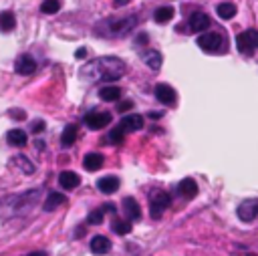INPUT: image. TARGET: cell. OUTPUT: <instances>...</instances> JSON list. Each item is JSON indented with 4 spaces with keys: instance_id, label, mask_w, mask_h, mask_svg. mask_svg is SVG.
<instances>
[{
    "instance_id": "28",
    "label": "cell",
    "mask_w": 258,
    "mask_h": 256,
    "mask_svg": "<svg viewBox=\"0 0 258 256\" xmlns=\"http://www.w3.org/2000/svg\"><path fill=\"white\" fill-rule=\"evenodd\" d=\"M14 163H16V167L20 169V172H25V174H34V165L31 163V160L29 158H25V156H16L14 158Z\"/></svg>"
},
{
    "instance_id": "18",
    "label": "cell",
    "mask_w": 258,
    "mask_h": 256,
    "mask_svg": "<svg viewBox=\"0 0 258 256\" xmlns=\"http://www.w3.org/2000/svg\"><path fill=\"white\" fill-rule=\"evenodd\" d=\"M59 184L64 188V190H75L79 184H81V178L75 174V172H63L59 176Z\"/></svg>"
},
{
    "instance_id": "13",
    "label": "cell",
    "mask_w": 258,
    "mask_h": 256,
    "mask_svg": "<svg viewBox=\"0 0 258 256\" xmlns=\"http://www.w3.org/2000/svg\"><path fill=\"white\" fill-rule=\"evenodd\" d=\"M97 188L99 192H103V194H113V192L119 190V178L115 176H105L97 182Z\"/></svg>"
},
{
    "instance_id": "35",
    "label": "cell",
    "mask_w": 258,
    "mask_h": 256,
    "mask_svg": "<svg viewBox=\"0 0 258 256\" xmlns=\"http://www.w3.org/2000/svg\"><path fill=\"white\" fill-rule=\"evenodd\" d=\"M10 117H12V119H25L27 113H25V111H20V109H12V111H10Z\"/></svg>"
},
{
    "instance_id": "7",
    "label": "cell",
    "mask_w": 258,
    "mask_h": 256,
    "mask_svg": "<svg viewBox=\"0 0 258 256\" xmlns=\"http://www.w3.org/2000/svg\"><path fill=\"white\" fill-rule=\"evenodd\" d=\"M238 218L242 222H252L258 218V200H246L238 206Z\"/></svg>"
},
{
    "instance_id": "22",
    "label": "cell",
    "mask_w": 258,
    "mask_h": 256,
    "mask_svg": "<svg viewBox=\"0 0 258 256\" xmlns=\"http://www.w3.org/2000/svg\"><path fill=\"white\" fill-rule=\"evenodd\" d=\"M236 12H238V8H236V4L232 2H222L216 6V14L222 18V20H230L236 16Z\"/></svg>"
},
{
    "instance_id": "12",
    "label": "cell",
    "mask_w": 258,
    "mask_h": 256,
    "mask_svg": "<svg viewBox=\"0 0 258 256\" xmlns=\"http://www.w3.org/2000/svg\"><path fill=\"white\" fill-rule=\"evenodd\" d=\"M178 192L186 198V200H192V198H196L198 194V184L194 182L192 178H184L180 184H178Z\"/></svg>"
},
{
    "instance_id": "37",
    "label": "cell",
    "mask_w": 258,
    "mask_h": 256,
    "mask_svg": "<svg viewBox=\"0 0 258 256\" xmlns=\"http://www.w3.org/2000/svg\"><path fill=\"white\" fill-rule=\"evenodd\" d=\"M127 2H129V0H115L113 6H115V8H121V6H125Z\"/></svg>"
},
{
    "instance_id": "2",
    "label": "cell",
    "mask_w": 258,
    "mask_h": 256,
    "mask_svg": "<svg viewBox=\"0 0 258 256\" xmlns=\"http://www.w3.org/2000/svg\"><path fill=\"white\" fill-rule=\"evenodd\" d=\"M171 204V198L167 192L163 190H154L152 194H149V214H152V218H161L163 210Z\"/></svg>"
},
{
    "instance_id": "25",
    "label": "cell",
    "mask_w": 258,
    "mask_h": 256,
    "mask_svg": "<svg viewBox=\"0 0 258 256\" xmlns=\"http://www.w3.org/2000/svg\"><path fill=\"white\" fill-rule=\"evenodd\" d=\"M14 27H16V18H14L12 12H2V14H0V31L10 32V31H14Z\"/></svg>"
},
{
    "instance_id": "3",
    "label": "cell",
    "mask_w": 258,
    "mask_h": 256,
    "mask_svg": "<svg viewBox=\"0 0 258 256\" xmlns=\"http://www.w3.org/2000/svg\"><path fill=\"white\" fill-rule=\"evenodd\" d=\"M107 27H109L111 36H125L137 27V16H123L117 20H109Z\"/></svg>"
},
{
    "instance_id": "14",
    "label": "cell",
    "mask_w": 258,
    "mask_h": 256,
    "mask_svg": "<svg viewBox=\"0 0 258 256\" xmlns=\"http://www.w3.org/2000/svg\"><path fill=\"white\" fill-rule=\"evenodd\" d=\"M64 202H67L64 194H59V192H51V194L47 196V200H45V204H42V210H45V212H53V210H57L59 206H63Z\"/></svg>"
},
{
    "instance_id": "4",
    "label": "cell",
    "mask_w": 258,
    "mask_h": 256,
    "mask_svg": "<svg viewBox=\"0 0 258 256\" xmlns=\"http://www.w3.org/2000/svg\"><path fill=\"white\" fill-rule=\"evenodd\" d=\"M226 45V40L220 32H204L198 36V47L206 53H218Z\"/></svg>"
},
{
    "instance_id": "34",
    "label": "cell",
    "mask_w": 258,
    "mask_h": 256,
    "mask_svg": "<svg viewBox=\"0 0 258 256\" xmlns=\"http://www.w3.org/2000/svg\"><path fill=\"white\" fill-rule=\"evenodd\" d=\"M45 121L42 119H36V121H32V125H31V131L32 133H40V131H45Z\"/></svg>"
},
{
    "instance_id": "38",
    "label": "cell",
    "mask_w": 258,
    "mask_h": 256,
    "mask_svg": "<svg viewBox=\"0 0 258 256\" xmlns=\"http://www.w3.org/2000/svg\"><path fill=\"white\" fill-rule=\"evenodd\" d=\"M27 256H47V252H45V250H34V252H31V254H27Z\"/></svg>"
},
{
    "instance_id": "26",
    "label": "cell",
    "mask_w": 258,
    "mask_h": 256,
    "mask_svg": "<svg viewBox=\"0 0 258 256\" xmlns=\"http://www.w3.org/2000/svg\"><path fill=\"white\" fill-rule=\"evenodd\" d=\"M111 228H113L115 234H119V236H125V234L131 232V222L123 220V218H115L113 224H111Z\"/></svg>"
},
{
    "instance_id": "41",
    "label": "cell",
    "mask_w": 258,
    "mask_h": 256,
    "mask_svg": "<svg viewBox=\"0 0 258 256\" xmlns=\"http://www.w3.org/2000/svg\"><path fill=\"white\" fill-rule=\"evenodd\" d=\"M34 145H36V149H45V143H42V141H36Z\"/></svg>"
},
{
    "instance_id": "6",
    "label": "cell",
    "mask_w": 258,
    "mask_h": 256,
    "mask_svg": "<svg viewBox=\"0 0 258 256\" xmlns=\"http://www.w3.org/2000/svg\"><path fill=\"white\" fill-rule=\"evenodd\" d=\"M156 99L160 101V103H163V105H176V101H178V95H176V91H174V87L171 85H165V83H160V85H156Z\"/></svg>"
},
{
    "instance_id": "31",
    "label": "cell",
    "mask_w": 258,
    "mask_h": 256,
    "mask_svg": "<svg viewBox=\"0 0 258 256\" xmlns=\"http://www.w3.org/2000/svg\"><path fill=\"white\" fill-rule=\"evenodd\" d=\"M103 214H105V212H103V208H99V210H93L91 214L87 216V222H89V224H101V222H103Z\"/></svg>"
},
{
    "instance_id": "16",
    "label": "cell",
    "mask_w": 258,
    "mask_h": 256,
    "mask_svg": "<svg viewBox=\"0 0 258 256\" xmlns=\"http://www.w3.org/2000/svg\"><path fill=\"white\" fill-rule=\"evenodd\" d=\"M123 210H125V214H127L129 220H139L141 218V208H139V204L133 198H125L123 200Z\"/></svg>"
},
{
    "instance_id": "17",
    "label": "cell",
    "mask_w": 258,
    "mask_h": 256,
    "mask_svg": "<svg viewBox=\"0 0 258 256\" xmlns=\"http://www.w3.org/2000/svg\"><path fill=\"white\" fill-rule=\"evenodd\" d=\"M99 97L107 103H111V101H119L121 99V89L115 87V85H105V87H101L99 91Z\"/></svg>"
},
{
    "instance_id": "30",
    "label": "cell",
    "mask_w": 258,
    "mask_h": 256,
    "mask_svg": "<svg viewBox=\"0 0 258 256\" xmlns=\"http://www.w3.org/2000/svg\"><path fill=\"white\" fill-rule=\"evenodd\" d=\"M123 139H125V131L121 129V127H115V129H111V133H109V141H111L113 145H121Z\"/></svg>"
},
{
    "instance_id": "27",
    "label": "cell",
    "mask_w": 258,
    "mask_h": 256,
    "mask_svg": "<svg viewBox=\"0 0 258 256\" xmlns=\"http://www.w3.org/2000/svg\"><path fill=\"white\" fill-rule=\"evenodd\" d=\"M236 47H238V51L244 53V55H252V53H254V47L250 45V40H248L246 32H242V34L236 36Z\"/></svg>"
},
{
    "instance_id": "40",
    "label": "cell",
    "mask_w": 258,
    "mask_h": 256,
    "mask_svg": "<svg viewBox=\"0 0 258 256\" xmlns=\"http://www.w3.org/2000/svg\"><path fill=\"white\" fill-rule=\"evenodd\" d=\"M137 42H147V34H141V36L137 38Z\"/></svg>"
},
{
    "instance_id": "32",
    "label": "cell",
    "mask_w": 258,
    "mask_h": 256,
    "mask_svg": "<svg viewBox=\"0 0 258 256\" xmlns=\"http://www.w3.org/2000/svg\"><path fill=\"white\" fill-rule=\"evenodd\" d=\"M129 109H133V101H131V99L119 101V105H117V111H119V113H125V111H129Z\"/></svg>"
},
{
    "instance_id": "8",
    "label": "cell",
    "mask_w": 258,
    "mask_h": 256,
    "mask_svg": "<svg viewBox=\"0 0 258 256\" xmlns=\"http://www.w3.org/2000/svg\"><path fill=\"white\" fill-rule=\"evenodd\" d=\"M119 127L127 133H133V131H139V129H143V117L141 115H137V113H129V115H125L123 119H121V123H119Z\"/></svg>"
},
{
    "instance_id": "29",
    "label": "cell",
    "mask_w": 258,
    "mask_h": 256,
    "mask_svg": "<svg viewBox=\"0 0 258 256\" xmlns=\"http://www.w3.org/2000/svg\"><path fill=\"white\" fill-rule=\"evenodd\" d=\"M59 10H61V0H45L40 4V12H45V14H55Z\"/></svg>"
},
{
    "instance_id": "9",
    "label": "cell",
    "mask_w": 258,
    "mask_h": 256,
    "mask_svg": "<svg viewBox=\"0 0 258 256\" xmlns=\"http://www.w3.org/2000/svg\"><path fill=\"white\" fill-rule=\"evenodd\" d=\"M14 69H16V73L18 75H32L34 71H36V61L31 57V55H20L18 59H16V65H14Z\"/></svg>"
},
{
    "instance_id": "24",
    "label": "cell",
    "mask_w": 258,
    "mask_h": 256,
    "mask_svg": "<svg viewBox=\"0 0 258 256\" xmlns=\"http://www.w3.org/2000/svg\"><path fill=\"white\" fill-rule=\"evenodd\" d=\"M27 133L23 131V129H10L8 131V143L10 145H14V147H23V145H27Z\"/></svg>"
},
{
    "instance_id": "19",
    "label": "cell",
    "mask_w": 258,
    "mask_h": 256,
    "mask_svg": "<svg viewBox=\"0 0 258 256\" xmlns=\"http://www.w3.org/2000/svg\"><path fill=\"white\" fill-rule=\"evenodd\" d=\"M77 125H67L64 127V131H63V135H61V145L63 147H73L75 145V141H77Z\"/></svg>"
},
{
    "instance_id": "5",
    "label": "cell",
    "mask_w": 258,
    "mask_h": 256,
    "mask_svg": "<svg viewBox=\"0 0 258 256\" xmlns=\"http://www.w3.org/2000/svg\"><path fill=\"white\" fill-rule=\"evenodd\" d=\"M113 121V115L107 113V111H89L85 115V125L89 127V129H103Z\"/></svg>"
},
{
    "instance_id": "1",
    "label": "cell",
    "mask_w": 258,
    "mask_h": 256,
    "mask_svg": "<svg viewBox=\"0 0 258 256\" xmlns=\"http://www.w3.org/2000/svg\"><path fill=\"white\" fill-rule=\"evenodd\" d=\"M127 73V65L117 57H99L87 65H83L79 77L87 83L97 81H117Z\"/></svg>"
},
{
    "instance_id": "11",
    "label": "cell",
    "mask_w": 258,
    "mask_h": 256,
    "mask_svg": "<svg viewBox=\"0 0 258 256\" xmlns=\"http://www.w3.org/2000/svg\"><path fill=\"white\" fill-rule=\"evenodd\" d=\"M190 29L194 32H204L210 29V18L204 14V12H196L190 16Z\"/></svg>"
},
{
    "instance_id": "10",
    "label": "cell",
    "mask_w": 258,
    "mask_h": 256,
    "mask_svg": "<svg viewBox=\"0 0 258 256\" xmlns=\"http://www.w3.org/2000/svg\"><path fill=\"white\" fill-rule=\"evenodd\" d=\"M38 196H40V192H38V190H31V192H27V194L18 196L16 202H14V210H18V212L29 210L31 206H34V204L38 202Z\"/></svg>"
},
{
    "instance_id": "36",
    "label": "cell",
    "mask_w": 258,
    "mask_h": 256,
    "mask_svg": "<svg viewBox=\"0 0 258 256\" xmlns=\"http://www.w3.org/2000/svg\"><path fill=\"white\" fill-rule=\"evenodd\" d=\"M75 57H77V59H85V57H87V49H79V51L75 53Z\"/></svg>"
},
{
    "instance_id": "20",
    "label": "cell",
    "mask_w": 258,
    "mask_h": 256,
    "mask_svg": "<svg viewBox=\"0 0 258 256\" xmlns=\"http://www.w3.org/2000/svg\"><path fill=\"white\" fill-rule=\"evenodd\" d=\"M143 59H145V65L152 69V71H160V69H161V63H163L161 53H158V51H147Z\"/></svg>"
},
{
    "instance_id": "23",
    "label": "cell",
    "mask_w": 258,
    "mask_h": 256,
    "mask_svg": "<svg viewBox=\"0 0 258 256\" xmlns=\"http://www.w3.org/2000/svg\"><path fill=\"white\" fill-rule=\"evenodd\" d=\"M174 14L176 12H174V8H171V6H161V8H158L154 12V20H156L158 25H165V23H169Z\"/></svg>"
},
{
    "instance_id": "15",
    "label": "cell",
    "mask_w": 258,
    "mask_h": 256,
    "mask_svg": "<svg viewBox=\"0 0 258 256\" xmlns=\"http://www.w3.org/2000/svg\"><path fill=\"white\" fill-rule=\"evenodd\" d=\"M103 161H105L103 156L97 154V152H93V154H87V156H85L83 165H85V169H87V172H97V169L103 167Z\"/></svg>"
},
{
    "instance_id": "33",
    "label": "cell",
    "mask_w": 258,
    "mask_h": 256,
    "mask_svg": "<svg viewBox=\"0 0 258 256\" xmlns=\"http://www.w3.org/2000/svg\"><path fill=\"white\" fill-rule=\"evenodd\" d=\"M246 36H248V40H250V45H252L254 49H258V31H256V29L246 31Z\"/></svg>"
},
{
    "instance_id": "39",
    "label": "cell",
    "mask_w": 258,
    "mask_h": 256,
    "mask_svg": "<svg viewBox=\"0 0 258 256\" xmlns=\"http://www.w3.org/2000/svg\"><path fill=\"white\" fill-rule=\"evenodd\" d=\"M163 113H160V111H149V117H152V119H160Z\"/></svg>"
},
{
    "instance_id": "21",
    "label": "cell",
    "mask_w": 258,
    "mask_h": 256,
    "mask_svg": "<svg viewBox=\"0 0 258 256\" xmlns=\"http://www.w3.org/2000/svg\"><path fill=\"white\" fill-rule=\"evenodd\" d=\"M109 248H111V242H109V238H105V236H95L91 240V250L95 254H107V252H109Z\"/></svg>"
}]
</instances>
